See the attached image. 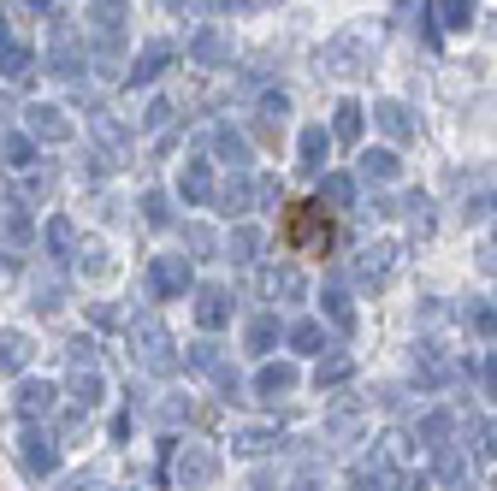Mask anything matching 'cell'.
Returning a JSON list of instances; mask_svg holds the SVG:
<instances>
[{
	"label": "cell",
	"instance_id": "cell-24",
	"mask_svg": "<svg viewBox=\"0 0 497 491\" xmlns=\"http://www.w3.org/2000/svg\"><path fill=\"white\" fill-rule=\"evenodd\" d=\"M78 267H83V272H95V279H101V272H107V249H83V261H78Z\"/></svg>",
	"mask_w": 497,
	"mask_h": 491
},
{
	"label": "cell",
	"instance_id": "cell-2",
	"mask_svg": "<svg viewBox=\"0 0 497 491\" xmlns=\"http://www.w3.org/2000/svg\"><path fill=\"white\" fill-rule=\"evenodd\" d=\"M131 356L143 361L148 373H172V368H178V356H172V332L154 320V314H136V320H131Z\"/></svg>",
	"mask_w": 497,
	"mask_h": 491
},
{
	"label": "cell",
	"instance_id": "cell-31",
	"mask_svg": "<svg viewBox=\"0 0 497 491\" xmlns=\"http://www.w3.org/2000/svg\"><path fill=\"white\" fill-rule=\"evenodd\" d=\"M66 491H101V480H90V474H83V480H71Z\"/></svg>",
	"mask_w": 497,
	"mask_h": 491
},
{
	"label": "cell",
	"instance_id": "cell-16",
	"mask_svg": "<svg viewBox=\"0 0 497 491\" xmlns=\"http://www.w3.org/2000/svg\"><path fill=\"white\" fill-rule=\"evenodd\" d=\"M326 155V131H302V166H320Z\"/></svg>",
	"mask_w": 497,
	"mask_h": 491
},
{
	"label": "cell",
	"instance_id": "cell-23",
	"mask_svg": "<svg viewBox=\"0 0 497 491\" xmlns=\"http://www.w3.org/2000/svg\"><path fill=\"white\" fill-rule=\"evenodd\" d=\"M238 450H243V456H260V450H272V432H243Z\"/></svg>",
	"mask_w": 497,
	"mask_h": 491
},
{
	"label": "cell",
	"instance_id": "cell-3",
	"mask_svg": "<svg viewBox=\"0 0 497 491\" xmlns=\"http://www.w3.org/2000/svg\"><path fill=\"white\" fill-rule=\"evenodd\" d=\"M214 474H219V456L207 444H184L178 462H172V480H178V491H202Z\"/></svg>",
	"mask_w": 497,
	"mask_h": 491
},
{
	"label": "cell",
	"instance_id": "cell-9",
	"mask_svg": "<svg viewBox=\"0 0 497 491\" xmlns=\"http://www.w3.org/2000/svg\"><path fill=\"white\" fill-rule=\"evenodd\" d=\"M184 201H196V208L214 201V166H207V160H190V166H184Z\"/></svg>",
	"mask_w": 497,
	"mask_h": 491
},
{
	"label": "cell",
	"instance_id": "cell-13",
	"mask_svg": "<svg viewBox=\"0 0 497 491\" xmlns=\"http://www.w3.org/2000/svg\"><path fill=\"white\" fill-rule=\"evenodd\" d=\"M291 385H296V373H291V368H260L255 391H260V397H279V391H291Z\"/></svg>",
	"mask_w": 497,
	"mask_h": 491
},
{
	"label": "cell",
	"instance_id": "cell-17",
	"mask_svg": "<svg viewBox=\"0 0 497 491\" xmlns=\"http://www.w3.org/2000/svg\"><path fill=\"white\" fill-rule=\"evenodd\" d=\"M255 243H260V237H255V231H248V225H243V231H231V243H226V255H238V261H248V255H255Z\"/></svg>",
	"mask_w": 497,
	"mask_h": 491
},
{
	"label": "cell",
	"instance_id": "cell-19",
	"mask_svg": "<svg viewBox=\"0 0 497 491\" xmlns=\"http://www.w3.org/2000/svg\"><path fill=\"white\" fill-rule=\"evenodd\" d=\"M48 249H54V255H66V249H71V219H54V225H48Z\"/></svg>",
	"mask_w": 497,
	"mask_h": 491
},
{
	"label": "cell",
	"instance_id": "cell-11",
	"mask_svg": "<svg viewBox=\"0 0 497 491\" xmlns=\"http://www.w3.org/2000/svg\"><path fill=\"white\" fill-rule=\"evenodd\" d=\"M166 59H172V48H166V42H154V48H148V54L131 66V83H154L160 71H166Z\"/></svg>",
	"mask_w": 497,
	"mask_h": 491
},
{
	"label": "cell",
	"instance_id": "cell-30",
	"mask_svg": "<svg viewBox=\"0 0 497 491\" xmlns=\"http://www.w3.org/2000/svg\"><path fill=\"white\" fill-rule=\"evenodd\" d=\"M326 201H338V208H344V201H350V184H344V178H332V184H326Z\"/></svg>",
	"mask_w": 497,
	"mask_h": 491
},
{
	"label": "cell",
	"instance_id": "cell-33",
	"mask_svg": "<svg viewBox=\"0 0 497 491\" xmlns=\"http://www.w3.org/2000/svg\"><path fill=\"white\" fill-rule=\"evenodd\" d=\"M30 6H48V0H30Z\"/></svg>",
	"mask_w": 497,
	"mask_h": 491
},
{
	"label": "cell",
	"instance_id": "cell-6",
	"mask_svg": "<svg viewBox=\"0 0 497 491\" xmlns=\"http://www.w3.org/2000/svg\"><path fill=\"white\" fill-rule=\"evenodd\" d=\"M18 462H24L30 474H54V468H59V444H54L48 432H24V438H18Z\"/></svg>",
	"mask_w": 497,
	"mask_h": 491
},
{
	"label": "cell",
	"instance_id": "cell-15",
	"mask_svg": "<svg viewBox=\"0 0 497 491\" xmlns=\"http://www.w3.org/2000/svg\"><path fill=\"white\" fill-rule=\"evenodd\" d=\"M6 166H12V172H24V166H36V148H30V143H24V136H12V143H6Z\"/></svg>",
	"mask_w": 497,
	"mask_h": 491
},
{
	"label": "cell",
	"instance_id": "cell-14",
	"mask_svg": "<svg viewBox=\"0 0 497 491\" xmlns=\"http://www.w3.org/2000/svg\"><path fill=\"white\" fill-rule=\"evenodd\" d=\"M196 59H207V66H219V59H226V42H219V30H202V36H196Z\"/></svg>",
	"mask_w": 497,
	"mask_h": 491
},
{
	"label": "cell",
	"instance_id": "cell-8",
	"mask_svg": "<svg viewBox=\"0 0 497 491\" xmlns=\"http://www.w3.org/2000/svg\"><path fill=\"white\" fill-rule=\"evenodd\" d=\"M226 314H231V296L219 291V284H202V291H196V320H202L207 332H214V326H226Z\"/></svg>",
	"mask_w": 497,
	"mask_h": 491
},
{
	"label": "cell",
	"instance_id": "cell-22",
	"mask_svg": "<svg viewBox=\"0 0 497 491\" xmlns=\"http://www.w3.org/2000/svg\"><path fill=\"white\" fill-rule=\"evenodd\" d=\"M243 201H248V184H226V190H219V208L226 213H243Z\"/></svg>",
	"mask_w": 497,
	"mask_h": 491
},
{
	"label": "cell",
	"instance_id": "cell-26",
	"mask_svg": "<svg viewBox=\"0 0 497 491\" xmlns=\"http://www.w3.org/2000/svg\"><path fill=\"white\" fill-rule=\"evenodd\" d=\"M302 284H296V272H272V296H296Z\"/></svg>",
	"mask_w": 497,
	"mask_h": 491
},
{
	"label": "cell",
	"instance_id": "cell-18",
	"mask_svg": "<svg viewBox=\"0 0 497 491\" xmlns=\"http://www.w3.org/2000/svg\"><path fill=\"white\" fill-rule=\"evenodd\" d=\"M214 148H219V155H226V160H231V166H243V136H231V131H219V136H214Z\"/></svg>",
	"mask_w": 497,
	"mask_h": 491
},
{
	"label": "cell",
	"instance_id": "cell-7",
	"mask_svg": "<svg viewBox=\"0 0 497 491\" xmlns=\"http://www.w3.org/2000/svg\"><path fill=\"white\" fill-rule=\"evenodd\" d=\"M30 136L36 143H71V119H59V107H30Z\"/></svg>",
	"mask_w": 497,
	"mask_h": 491
},
{
	"label": "cell",
	"instance_id": "cell-28",
	"mask_svg": "<svg viewBox=\"0 0 497 491\" xmlns=\"http://www.w3.org/2000/svg\"><path fill=\"white\" fill-rule=\"evenodd\" d=\"M439 12H444V24H462L468 18V0H439Z\"/></svg>",
	"mask_w": 497,
	"mask_h": 491
},
{
	"label": "cell",
	"instance_id": "cell-10",
	"mask_svg": "<svg viewBox=\"0 0 497 491\" xmlns=\"http://www.w3.org/2000/svg\"><path fill=\"white\" fill-rule=\"evenodd\" d=\"M30 361V337L24 332H0V373H18Z\"/></svg>",
	"mask_w": 497,
	"mask_h": 491
},
{
	"label": "cell",
	"instance_id": "cell-5",
	"mask_svg": "<svg viewBox=\"0 0 497 491\" xmlns=\"http://www.w3.org/2000/svg\"><path fill=\"white\" fill-rule=\"evenodd\" d=\"M18 414H24V421H54V414H59V385L24 379L18 385Z\"/></svg>",
	"mask_w": 497,
	"mask_h": 491
},
{
	"label": "cell",
	"instance_id": "cell-32",
	"mask_svg": "<svg viewBox=\"0 0 497 491\" xmlns=\"http://www.w3.org/2000/svg\"><path fill=\"white\" fill-rule=\"evenodd\" d=\"M6 42H12V36H6V18H0V48H6Z\"/></svg>",
	"mask_w": 497,
	"mask_h": 491
},
{
	"label": "cell",
	"instance_id": "cell-27",
	"mask_svg": "<svg viewBox=\"0 0 497 491\" xmlns=\"http://www.w3.org/2000/svg\"><path fill=\"white\" fill-rule=\"evenodd\" d=\"M291 344H296V349H314V344H320V326H296Z\"/></svg>",
	"mask_w": 497,
	"mask_h": 491
},
{
	"label": "cell",
	"instance_id": "cell-1",
	"mask_svg": "<svg viewBox=\"0 0 497 491\" xmlns=\"http://www.w3.org/2000/svg\"><path fill=\"white\" fill-rule=\"evenodd\" d=\"M284 243H291L296 255H326L332 249L326 201H291V208H284Z\"/></svg>",
	"mask_w": 497,
	"mask_h": 491
},
{
	"label": "cell",
	"instance_id": "cell-25",
	"mask_svg": "<svg viewBox=\"0 0 497 491\" xmlns=\"http://www.w3.org/2000/svg\"><path fill=\"white\" fill-rule=\"evenodd\" d=\"M143 208H148V225H166L172 213H166V196H143Z\"/></svg>",
	"mask_w": 497,
	"mask_h": 491
},
{
	"label": "cell",
	"instance_id": "cell-12",
	"mask_svg": "<svg viewBox=\"0 0 497 491\" xmlns=\"http://www.w3.org/2000/svg\"><path fill=\"white\" fill-rule=\"evenodd\" d=\"M30 66H36V59H30V48H24V42H6V48H0V71H6L12 83L30 78Z\"/></svg>",
	"mask_w": 497,
	"mask_h": 491
},
{
	"label": "cell",
	"instance_id": "cell-4",
	"mask_svg": "<svg viewBox=\"0 0 497 491\" xmlns=\"http://www.w3.org/2000/svg\"><path fill=\"white\" fill-rule=\"evenodd\" d=\"M190 291V261L184 255H160L148 267V296H184Z\"/></svg>",
	"mask_w": 497,
	"mask_h": 491
},
{
	"label": "cell",
	"instance_id": "cell-21",
	"mask_svg": "<svg viewBox=\"0 0 497 491\" xmlns=\"http://www.w3.org/2000/svg\"><path fill=\"white\" fill-rule=\"evenodd\" d=\"M184 243H190L196 255H214V231H207V225H190V231H184Z\"/></svg>",
	"mask_w": 497,
	"mask_h": 491
},
{
	"label": "cell",
	"instance_id": "cell-20",
	"mask_svg": "<svg viewBox=\"0 0 497 491\" xmlns=\"http://www.w3.org/2000/svg\"><path fill=\"white\" fill-rule=\"evenodd\" d=\"M272 337H279V326H272V320H255V326H248V349H272Z\"/></svg>",
	"mask_w": 497,
	"mask_h": 491
},
{
	"label": "cell",
	"instance_id": "cell-29",
	"mask_svg": "<svg viewBox=\"0 0 497 491\" xmlns=\"http://www.w3.org/2000/svg\"><path fill=\"white\" fill-rule=\"evenodd\" d=\"M355 124H362V119H355V107H338V136H355Z\"/></svg>",
	"mask_w": 497,
	"mask_h": 491
}]
</instances>
